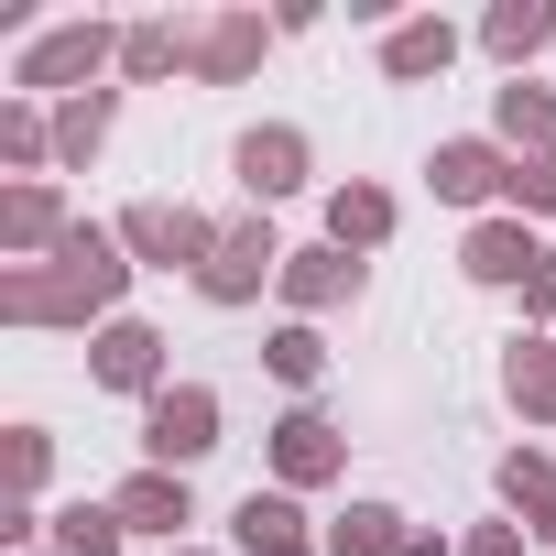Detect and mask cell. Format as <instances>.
I'll return each instance as SVG.
<instances>
[{"instance_id": "obj_17", "label": "cell", "mask_w": 556, "mask_h": 556, "mask_svg": "<svg viewBox=\"0 0 556 556\" xmlns=\"http://www.w3.org/2000/svg\"><path fill=\"white\" fill-rule=\"evenodd\" d=\"M121 534H131V523H121L110 502H66V513H55V545H66V556H121Z\"/></svg>"}, {"instance_id": "obj_28", "label": "cell", "mask_w": 556, "mask_h": 556, "mask_svg": "<svg viewBox=\"0 0 556 556\" xmlns=\"http://www.w3.org/2000/svg\"><path fill=\"white\" fill-rule=\"evenodd\" d=\"M0 153L34 164V153H45V121H34V110H12V121H0Z\"/></svg>"}, {"instance_id": "obj_15", "label": "cell", "mask_w": 556, "mask_h": 556, "mask_svg": "<svg viewBox=\"0 0 556 556\" xmlns=\"http://www.w3.org/2000/svg\"><path fill=\"white\" fill-rule=\"evenodd\" d=\"M121 523H153V534H175L186 523V480L175 469H142V480H121V502H110Z\"/></svg>"}, {"instance_id": "obj_19", "label": "cell", "mask_w": 556, "mask_h": 556, "mask_svg": "<svg viewBox=\"0 0 556 556\" xmlns=\"http://www.w3.org/2000/svg\"><path fill=\"white\" fill-rule=\"evenodd\" d=\"M447 55H458V34H447V23H404V34L382 45V66H393V77H437Z\"/></svg>"}, {"instance_id": "obj_29", "label": "cell", "mask_w": 556, "mask_h": 556, "mask_svg": "<svg viewBox=\"0 0 556 556\" xmlns=\"http://www.w3.org/2000/svg\"><path fill=\"white\" fill-rule=\"evenodd\" d=\"M34 480H45V437H34V426H12V491H34Z\"/></svg>"}, {"instance_id": "obj_26", "label": "cell", "mask_w": 556, "mask_h": 556, "mask_svg": "<svg viewBox=\"0 0 556 556\" xmlns=\"http://www.w3.org/2000/svg\"><path fill=\"white\" fill-rule=\"evenodd\" d=\"M273 371H285V382H317V371H328L317 328H285V339H273Z\"/></svg>"}, {"instance_id": "obj_22", "label": "cell", "mask_w": 556, "mask_h": 556, "mask_svg": "<svg viewBox=\"0 0 556 556\" xmlns=\"http://www.w3.org/2000/svg\"><path fill=\"white\" fill-rule=\"evenodd\" d=\"M502 131H513V142H534V153H556V99L513 77V88H502Z\"/></svg>"}, {"instance_id": "obj_25", "label": "cell", "mask_w": 556, "mask_h": 556, "mask_svg": "<svg viewBox=\"0 0 556 556\" xmlns=\"http://www.w3.org/2000/svg\"><path fill=\"white\" fill-rule=\"evenodd\" d=\"M175 55H186V45H175L164 23H142V34H121V66H131V77H164Z\"/></svg>"}, {"instance_id": "obj_18", "label": "cell", "mask_w": 556, "mask_h": 556, "mask_svg": "<svg viewBox=\"0 0 556 556\" xmlns=\"http://www.w3.org/2000/svg\"><path fill=\"white\" fill-rule=\"evenodd\" d=\"M545 34H556V12H545V0H502V12L480 23V45H491V55H534Z\"/></svg>"}, {"instance_id": "obj_14", "label": "cell", "mask_w": 556, "mask_h": 556, "mask_svg": "<svg viewBox=\"0 0 556 556\" xmlns=\"http://www.w3.org/2000/svg\"><path fill=\"white\" fill-rule=\"evenodd\" d=\"M382 229H393V197H382V186H339V197H328V240H339V251H371Z\"/></svg>"}, {"instance_id": "obj_21", "label": "cell", "mask_w": 556, "mask_h": 556, "mask_svg": "<svg viewBox=\"0 0 556 556\" xmlns=\"http://www.w3.org/2000/svg\"><path fill=\"white\" fill-rule=\"evenodd\" d=\"M502 502L534 513V534H556V469L545 458H502Z\"/></svg>"}, {"instance_id": "obj_32", "label": "cell", "mask_w": 556, "mask_h": 556, "mask_svg": "<svg viewBox=\"0 0 556 556\" xmlns=\"http://www.w3.org/2000/svg\"><path fill=\"white\" fill-rule=\"evenodd\" d=\"M393 556H447V545H437V534H404V545H393Z\"/></svg>"}, {"instance_id": "obj_4", "label": "cell", "mask_w": 556, "mask_h": 556, "mask_svg": "<svg viewBox=\"0 0 556 556\" xmlns=\"http://www.w3.org/2000/svg\"><path fill=\"white\" fill-rule=\"evenodd\" d=\"M262 273H285V251H273V229H262V218H240V229H218V251H207L197 285H207L218 306H251V295H262Z\"/></svg>"}, {"instance_id": "obj_24", "label": "cell", "mask_w": 556, "mask_h": 556, "mask_svg": "<svg viewBox=\"0 0 556 556\" xmlns=\"http://www.w3.org/2000/svg\"><path fill=\"white\" fill-rule=\"evenodd\" d=\"M99 131H110V99H66V121H55V153H66V164H88V153H99Z\"/></svg>"}, {"instance_id": "obj_7", "label": "cell", "mask_w": 556, "mask_h": 556, "mask_svg": "<svg viewBox=\"0 0 556 556\" xmlns=\"http://www.w3.org/2000/svg\"><path fill=\"white\" fill-rule=\"evenodd\" d=\"M229 523H240V545H251V556H317V545H306V513H295L285 491H251Z\"/></svg>"}, {"instance_id": "obj_5", "label": "cell", "mask_w": 556, "mask_h": 556, "mask_svg": "<svg viewBox=\"0 0 556 556\" xmlns=\"http://www.w3.org/2000/svg\"><path fill=\"white\" fill-rule=\"evenodd\" d=\"M110 66V34L99 23H66V34H45L34 55H23V88H77V77H99Z\"/></svg>"}, {"instance_id": "obj_20", "label": "cell", "mask_w": 556, "mask_h": 556, "mask_svg": "<svg viewBox=\"0 0 556 556\" xmlns=\"http://www.w3.org/2000/svg\"><path fill=\"white\" fill-rule=\"evenodd\" d=\"M393 545H404V523H393L382 502H361V513L328 523V556H393Z\"/></svg>"}, {"instance_id": "obj_30", "label": "cell", "mask_w": 556, "mask_h": 556, "mask_svg": "<svg viewBox=\"0 0 556 556\" xmlns=\"http://www.w3.org/2000/svg\"><path fill=\"white\" fill-rule=\"evenodd\" d=\"M458 556H523V534H513V523H491V534H469Z\"/></svg>"}, {"instance_id": "obj_27", "label": "cell", "mask_w": 556, "mask_h": 556, "mask_svg": "<svg viewBox=\"0 0 556 556\" xmlns=\"http://www.w3.org/2000/svg\"><path fill=\"white\" fill-rule=\"evenodd\" d=\"M513 207H556V153H534V164H513V186H502Z\"/></svg>"}, {"instance_id": "obj_16", "label": "cell", "mask_w": 556, "mask_h": 556, "mask_svg": "<svg viewBox=\"0 0 556 556\" xmlns=\"http://www.w3.org/2000/svg\"><path fill=\"white\" fill-rule=\"evenodd\" d=\"M262 66V12H229L207 45H197V77H251Z\"/></svg>"}, {"instance_id": "obj_10", "label": "cell", "mask_w": 556, "mask_h": 556, "mask_svg": "<svg viewBox=\"0 0 556 556\" xmlns=\"http://www.w3.org/2000/svg\"><path fill=\"white\" fill-rule=\"evenodd\" d=\"M240 186H251V197L306 186V131H251V142H240Z\"/></svg>"}, {"instance_id": "obj_11", "label": "cell", "mask_w": 556, "mask_h": 556, "mask_svg": "<svg viewBox=\"0 0 556 556\" xmlns=\"http://www.w3.org/2000/svg\"><path fill=\"white\" fill-rule=\"evenodd\" d=\"M458 262L480 273V285H534V262H545V251H534L513 218H491V229H469V251H458Z\"/></svg>"}, {"instance_id": "obj_2", "label": "cell", "mask_w": 556, "mask_h": 556, "mask_svg": "<svg viewBox=\"0 0 556 556\" xmlns=\"http://www.w3.org/2000/svg\"><path fill=\"white\" fill-rule=\"evenodd\" d=\"M142 447H153V469L207 458V447H218V393H207V382H164L153 415H142Z\"/></svg>"}, {"instance_id": "obj_8", "label": "cell", "mask_w": 556, "mask_h": 556, "mask_svg": "<svg viewBox=\"0 0 556 556\" xmlns=\"http://www.w3.org/2000/svg\"><path fill=\"white\" fill-rule=\"evenodd\" d=\"M273 469H285L295 491L328 480V469H339V426H328V415H285V426H273Z\"/></svg>"}, {"instance_id": "obj_13", "label": "cell", "mask_w": 556, "mask_h": 556, "mask_svg": "<svg viewBox=\"0 0 556 556\" xmlns=\"http://www.w3.org/2000/svg\"><path fill=\"white\" fill-rule=\"evenodd\" d=\"M66 229H77V218H66L45 186H12V207H0V240H12V251H55Z\"/></svg>"}, {"instance_id": "obj_23", "label": "cell", "mask_w": 556, "mask_h": 556, "mask_svg": "<svg viewBox=\"0 0 556 556\" xmlns=\"http://www.w3.org/2000/svg\"><path fill=\"white\" fill-rule=\"evenodd\" d=\"M502 382H513V404H523V415H556V361H545L534 339H513V371H502Z\"/></svg>"}, {"instance_id": "obj_1", "label": "cell", "mask_w": 556, "mask_h": 556, "mask_svg": "<svg viewBox=\"0 0 556 556\" xmlns=\"http://www.w3.org/2000/svg\"><path fill=\"white\" fill-rule=\"evenodd\" d=\"M121 273H131V262H121V240L77 218V229L55 240V273H12V285H0V317H23V328H55V317H99V306L121 295Z\"/></svg>"}, {"instance_id": "obj_9", "label": "cell", "mask_w": 556, "mask_h": 556, "mask_svg": "<svg viewBox=\"0 0 556 556\" xmlns=\"http://www.w3.org/2000/svg\"><path fill=\"white\" fill-rule=\"evenodd\" d=\"M285 295L295 306H339V295H361V262L328 240V251H285Z\"/></svg>"}, {"instance_id": "obj_6", "label": "cell", "mask_w": 556, "mask_h": 556, "mask_svg": "<svg viewBox=\"0 0 556 556\" xmlns=\"http://www.w3.org/2000/svg\"><path fill=\"white\" fill-rule=\"evenodd\" d=\"M99 382H121V393H164V339H153L142 317H121V328L99 339Z\"/></svg>"}, {"instance_id": "obj_3", "label": "cell", "mask_w": 556, "mask_h": 556, "mask_svg": "<svg viewBox=\"0 0 556 556\" xmlns=\"http://www.w3.org/2000/svg\"><path fill=\"white\" fill-rule=\"evenodd\" d=\"M121 240H131L142 262H164V273H175V262H197V273H207V251H218V229H207L197 207H164V197H142V207L121 218Z\"/></svg>"}, {"instance_id": "obj_31", "label": "cell", "mask_w": 556, "mask_h": 556, "mask_svg": "<svg viewBox=\"0 0 556 556\" xmlns=\"http://www.w3.org/2000/svg\"><path fill=\"white\" fill-rule=\"evenodd\" d=\"M523 306H556V251L534 262V285H523Z\"/></svg>"}, {"instance_id": "obj_12", "label": "cell", "mask_w": 556, "mask_h": 556, "mask_svg": "<svg viewBox=\"0 0 556 556\" xmlns=\"http://www.w3.org/2000/svg\"><path fill=\"white\" fill-rule=\"evenodd\" d=\"M437 197H491V186H513V164L491 153V142H437Z\"/></svg>"}]
</instances>
